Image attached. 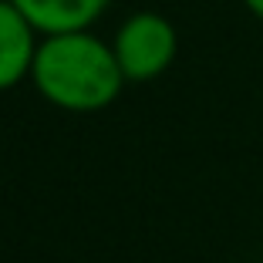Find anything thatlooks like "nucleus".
<instances>
[{"label": "nucleus", "mask_w": 263, "mask_h": 263, "mask_svg": "<svg viewBox=\"0 0 263 263\" xmlns=\"http://www.w3.org/2000/svg\"><path fill=\"white\" fill-rule=\"evenodd\" d=\"M31 81L54 108L101 111L122 95L125 74L111 44L91 31H64L37 41Z\"/></svg>", "instance_id": "f257e3e1"}, {"label": "nucleus", "mask_w": 263, "mask_h": 263, "mask_svg": "<svg viewBox=\"0 0 263 263\" xmlns=\"http://www.w3.org/2000/svg\"><path fill=\"white\" fill-rule=\"evenodd\" d=\"M111 51L118 58L125 81H155L176 61L179 34L169 17L155 10H139L122 21L111 41Z\"/></svg>", "instance_id": "f03ea898"}, {"label": "nucleus", "mask_w": 263, "mask_h": 263, "mask_svg": "<svg viewBox=\"0 0 263 263\" xmlns=\"http://www.w3.org/2000/svg\"><path fill=\"white\" fill-rule=\"evenodd\" d=\"M37 54V31L17 10L14 0H0V91L31 78V64Z\"/></svg>", "instance_id": "7ed1b4c3"}, {"label": "nucleus", "mask_w": 263, "mask_h": 263, "mask_svg": "<svg viewBox=\"0 0 263 263\" xmlns=\"http://www.w3.org/2000/svg\"><path fill=\"white\" fill-rule=\"evenodd\" d=\"M34 31L44 34H64V31H88L111 0H14Z\"/></svg>", "instance_id": "20e7f679"}, {"label": "nucleus", "mask_w": 263, "mask_h": 263, "mask_svg": "<svg viewBox=\"0 0 263 263\" xmlns=\"http://www.w3.org/2000/svg\"><path fill=\"white\" fill-rule=\"evenodd\" d=\"M243 7H247L256 21H263V0H243Z\"/></svg>", "instance_id": "39448f33"}]
</instances>
